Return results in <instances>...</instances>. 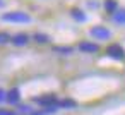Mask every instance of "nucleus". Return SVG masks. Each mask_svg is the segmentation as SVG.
I'll return each mask as SVG.
<instances>
[{
	"instance_id": "7",
	"label": "nucleus",
	"mask_w": 125,
	"mask_h": 115,
	"mask_svg": "<svg viewBox=\"0 0 125 115\" xmlns=\"http://www.w3.org/2000/svg\"><path fill=\"white\" fill-rule=\"evenodd\" d=\"M10 41H12L16 46H24V45L29 43V36H28L26 33H19V34H14V36L10 38Z\"/></svg>"
},
{
	"instance_id": "1",
	"label": "nucleus",
	"mask_w": 125,
	"mask_h": 115,
	"mask_svg": "<svg viewBox=\"0 0 125 115\" xmlns=\"http://www.w3.org/2000/svg\"><path fill=\"white\" fill-rule=\"evenodd\" d=\"M2 21L5 23H12V24H28L31 23V16L26 14V12H21V11H10V12H5L2 14V17H0Z\"/></svg>"
},
{
	"instance_id": "5",
	"label": "nucleus",
	"mask_w": 125,
	"mask_h": 115,
	"mask_svg": "<svg viewBox=\"0 0 125 115\" xmlns=\"http://www.w3.org/2000/svg\"><path fill=\"white\" fill-rule=\"evenodd\" d=\"M77 50L82 53H98L99 52V45L93 43V41H81L77 45Z\"/></svg>"
},
{
	"instance_id": "8",
	"label": "nucleus",
	"mask_w": 125,
	"mask_h": 115,
	"mask_svg": "<svg viewBox=\"0 0 125 115\" xmlns=\"http://www.w3.org/2000/svg\"><path fill=\"white\" fill-rule=\"evenodd\" d=\"M58 106L63 108V110H75L77 108V101L72 100V98H63V100H58Z\"/></svg>"
},
{
	"instance_id": "15",
	"label": "nucleus",
	"mask_w": 125,
	"mask_h": 115,
	"mask_svg": "<svg viewBox=\"0 0 125 115\" xmlns=\"http://www.w3.org/2000/svg\"><path fill=\"white\" fill-rule=\"evenodd\" d=\"M60 110V106L58 105H52V106H46V108H43V112L46 113V115H52V113H57Z\"/></svg>"
},
{
	"instance_id": "17",
	"label": "nucleus",
	"mask_w": 125,
	"mask_h": 115,
	"mask_svg": "<svg viewBox=\"0 0 125 115\" xmlns=\"http://www.w3.org/2000/svg\"><path fill=\"white\" fill-rule=\"evenodd\" d=\"M7 41H10L9 34L7 33H0V43H7Z\"/></svg>"
},
{
	"instance_id": "18",
	"label": "nucleus",
	"mask_w": 125,
	"mask_h": 115,
	"mask_svg": "<svg viewBox=\"0 0 125 115\" xmlns=\"http://www.w3.org/2000/svg\"><path fill=\"white\" fill-rule=\"evenodd\" d=\"M7 100V91H4L2 88H0V103H4Z\"/></svg>"
},
{
	"instance_id": "13",
	"label": "nucleus",
	"mask_w": 125,
	"mask_h": 115,
	"mask_svg": "<svg viewBox=\"0 0 125 115\" xmlns=\"http://www.w3.org/2000/svg\"><path fill=\"white\" fill-rule=\"evenodd\" d=\"M31 112H33V106H31V105H24V103H19V105H17V113H19V115H21V113H22V115H29Z\"/></svg>"
},
{
	"instance_id": "4",
	"label": "nucleus",
	"mask_w": 125,
	"mask_h": 115,
	"mask_svg": "<svg viewBox=\"0 0 125 115\" xmlns=\"http://www.w3.org/2000/svg\"><path fill=\"white\" fill-rule=\"evenodd\" d=\"M34 103H38L40 106L46 108V106H52V105H58V98L55 94H45V96H36L34 98Z\"/></svg>"
},
{
	"instance_id": "16",
	"label": "nucleus",
	"mask_w": 125,
	"mask_h": 115,
	"mask_svg": "<svg viewBox=\"0 0 125 115\" xmlns=\"http://www.w3.org/2000/svg\"><path fill=\"white\" fill-rule=\"evenodd\" d=\"M0 115H19L16 110H9V108H0Z\"/></svg>"
},
{
	"instance_id": "10",
	"label": "nucleus",
	"mask_w": 125,
	"mask_h": 115,
	"mask_svg": "<svg viewBox=\"0 0 125 115\" xmlns=\"http://www.w3.org/2000/svg\"><path fill=\"white\" fill-rule=\"evenodd\" d=\"M70 16H72V19L77 21V23H86V21H87V16H86L84 11H81V9H72V11H70Z\"/></svg>"
},
{
	"instance_id": "3",
	"label": "nucleus",
	"mask_w": 125,
	"mask_h": 115,
	"mask_svg": "<svg viewBox=\"0 0 125 115\" xmlns=\"http://www.w3.org/2000/svg\"><path fill=\"white\" fill-rule=\"evenodd\" d=\"M106 55L110 57V58H113V60H125V50H123V46L122 45H118V43H111L108 48H106Z\"/></svg>"
},
{
	"instance_id": "12",
	"label": "nucleus",
	"mask_w": 125,
	"mask_h": 115,
	"mask_svg": "<svg viewBox=\"0 0 125 115\" xmlns=\"http://www.w3.org/2000/svg\"><path fill=\"white\" fill-rule=\"evenodd\" d=\"M53 52L55 53H60V55H72L74 53V48L72 46H55Z\"/></svg>"
},
{
	"instance_id": "19",
	"label": "nucleus",
	"mask_w": 125,
	"mask_h": 115,
	"mask_svg": "<svg viewBox=\"0 0 125 115\" xmlns=\"http://www.w3.org/2000/svg\"><path fill=\"white\" fill-rule=\"evenodd\" d=\"M29 115H46V113H45L43 110H33V112H31Z\"/></svg>"
},
{
	"instance_id": "2",
	"label": "nucleus",
	"mask_w": 125,
	"mask_h": 115,
	"mask_svg": "<svg viewBox=\"0 0 125 115\" xmlns=\"http://www.w3.org/2000/svg\"><path fill=\"white\" fill-rule=\"evenodd\" d=\"M89 34H91L93 38L99 40V41H106V40L111 38V31H110L108 28H104V26H93V28L89 29Z\"/></svg>"
},
{
	"instance_id": "14",
	"label": "nucleus",
	"mask_w": 125,
	"mask_h": 115,
	"mask_svg": "<svg viewBox=\"0 0 125 115\" xmlns=\"http://www.w3.org/2000/svg\"><path fill=\"white\" fill-rule=\"evenodd\" d=\"M104 9H106L110 14H113V12L118 9V4H116V0H104Z\"/></svg>"
},
{
	"instance_id": "11",
	"label": "nucleus",
	"mask_w": 125,
	"mask_h": 115,
	"mask_svg": "<svg viewBox=\"0 0 125 115\" xmlns=\"http://www.w3.org/2000/svg\"><path fill=\"white\" fill-rule=\"evenodd\" d=\"M33 40H34L36 43H40V45L50 43V36H48V34H43V33H36V34L33 36Z\"/></svg>"
},
{
	"instance_id": "6",
	"label": "nucleus",
	"mask_w": 125,
	"mask_h": 115,
	"mask_svg": "<svg viewBox=\"0 0 125 115\" xmlns=\"http://www.w3.org/2000/svg\"><path fill=\"white\" fill-rule=\"evenodd\" d=\"M5 101L9 105H12V106H17L21 103V91L17 88H12L10 91H7V100Z\"/></svg>"
},
{
	"instance_id": "9",
	"label": "nucleus",
	"mask_w": 125,
	"mask_h": 115,
	"mask_svg": "<svg viewBox=\"0 0 125 115\" xmlns=\"http://www.w3.org/2000/svg\"><path fill=\"white\" fill-rule=\"evenodd\" d=\"M111 19H113V23H116L120 26H125V9H116L111 14Z\"/></svg>"
}]
</instances>
